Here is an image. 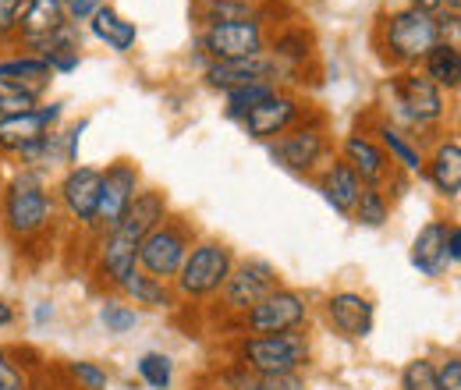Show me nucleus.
Instances as JSON below:
<instances>
[{
	"label": "nucleus",
	"mask_w": 461,
	"mask_h": 390,
	"mask_svg": "<svg viewBox=\"0 0 461 390\" xmlns=\"http://www.w3.org/2000/svg\"><path fill=\"white\" fill-rule=\"evenodd\" d=\"M298 111H302L298 100H291L285 93H274L270 100H263L259 107H252V111L241 117V128L252 139H274V135H285L291 124H294Z\"/></svg>",
	"instance_id": "14"
},
{
	"label": "nucleus",
	"mask_w": 461,
	"mask_h": 390,
	"mask_svg": "<svg viewBox=\"0 0 461 390\" xmlns=\"http://www.w3.org/2000/svg\"><path fill=\"white\" fill-rule=\"evenodd\" d=\"M391 96L398 104L404 121L411 124H433L444 117V93L422 75V71H404L394 78L391 86Z\"/></svg>",
	"instance_id": "8"
},
{
	"label": "nucleus",
	"mask_w": 461,
	"mask_h": 390,
	"mask_svg": "<svg viewBox=\"0 0 461 390\" xmlns=\"http://www.w3.org/2000/svg\"><path fill=\"white\" fill-rule=\"evenodd\" d=\"M249 390H270V387H249Z\"/></svg>",
	"instance_id": "47"
},
{
	"label": "nucleus",
	"mask_w": 461,
	"mask_h": 390,
	"mask_svg": "<svg viewBox=\"0 0 461 390\" xmlns=\"http://www.w3.org/2000/svg\"><path fill=\"white\" fill-rule=\"evenodd\" d=\"M281 287V277L270 263L263 259H249L238 270H230L224 280V298L230 309H252L256 302H263L267 295H274Z\"/></svg>",
	"instance_id": "11"
},
{
	"label": "nucleus",
	"mask_w": 461,
	"mask_h": 390,
	"mask_svg": "<svg viewBox=\"0 0 461 390\" xmlns=\"http://www.w3.org/2000/svg\"><path fill=\"white\" fill-rule=\"evenodd\" d=\"M305 313H309V305L298 291L277 287L274 295H267L263 302L245 309V327L252 334H288L305 323Z\"/></svg>",
	"instance_id": "6"
},
{
	"label": "nucleus",
	"mask_w": 461,
	"mask_h": 390,
	"mask_svg": "<svg viewBox=\"0 0 461 390\" xmlns=\"http://www.w3.org/2000/svg\"><path fill=\"white\" fill-rule=\"evenodd\" d=\"M121 291H128V295L135 298V305H149V309H167V305H171V291H167V284L157 277H149V274H139V270L121 284Z\"/></svg>",
	"instance_id": "27"
},
{
	"label": "nucleus",
	"mask_w": 461,
	"mask_h": 390,
	"mask_svg": "<svg viewBox=\"0 0 461 390\" xmlns=\"http://www.w3.org/2000/svg\"><path fill=\"white\" fill-rule=\"evenodd\" d=\"M320 192H323V199L338 210V213H351L355 210V203H358V192H362V181H358V174L348 168L345 160L341 164H334V168L323 174V181H320Z\"/></svg>",
	"instance_id": "25"
},
{
	"label": "nucleus",
	"mask_w": 461,
	"mask_h": 390,
	"mask_svg": "<svg viewBox=\"0 0 461 390\" xmlns=\"http://www.w3.org/2000/svg\"><path fill=\"white\" fill-rule=\"evenodd\" d=\"M4 221L18 238H32L50 223V199H47V188L36 174H22L7 185Z\"/></svg>",
	"instance_id": "4"
},
{
	"label": "nucleus",
	"mask_w": 461,
	"mask_h": 390,
	"mask_svg": "<svg viewBox=\"0 0 461 390\" xmlns=\"http://www.w3.org/2000/svg\"><path fill=\"white\" fill-rule=\"evenodd\" d=\"M402 390H437V369L426 358L408 362L402 373Z\"/></svg>",
	"instance_id": "34"
},
{
	"label": "nucleus",
	"mask_w": 461,
	"mask_h": 390,
	"mask_svg": "<svg viewBox=\"0 0 461 390\" xmlns=\"http://www.w3.org/2000/svg\"><path fill=\"white\" fill-rule=\"evenodd\" d=\"M135 192H139V170L124 164V160L111 164L104 170V181H100V206H96V221L93 223H104L107 231H114L121 217L128 213Z\"/></svg>",
	"instance_id": "9"
},
{
	"label": "nucleus",
	"mask_w": 461,
	"mask_h": 390,
	"mask_svg": "<svg viewBox=\"0 0 461 390\" xmlns=\"http://www.w3.org/2000/svg\"><path fill=\"white\" fill-rule=\"evenodd\" d=\"M0 78L18 82L22 89H29V93H36V96H40V93L50 86L54 71H50V64H47L43 57L29 54V57H11V60H0Z\"/></svg>",
	"instance_id": "26"
},
{
	"label": "nucleus",
	"mask_w": 461,
	"mask_h": 390,
	"mask_svg": "<svg viewBox=\"0 0 461 390\" xmlns=\"http://www.w3.org/2000/svg\"><path fill=\"white\" fill-rule=\"evenodd\" d=\"M47 316H54V309H50V305H40V309H36V323H43Z\"/></svg>",
	"instance_id": "45"
},
{
	"label": "nucleus",
	"mask_w": 461,
	"mask_h": 390,
	"mask_svg": "<svg viewBox=\"0 0 461 390\" xmlns=\"http://www.w3.org/2000/svg\"><path fill=\"white\" fill-rule=\"evenodd\" d=\"M327 320L345 337H369L373 334V302L358 291H338L327 302Z\"/></svg>",
	"instance_id": "16"
},
{
	"label": "nucleus",
	"mask_w": 461,
	"mask_h": 390,
	"mask_svg": "<svg viewBox=\"0 0 461 390\" xmlns=\"http://www.w3.org/2000/svg\"><path fill=\"white\" fill-rule=\"evenodd\" d=\"M11 323H14V309L0 298V327H11Z\"/></svg>",
	"instance_id": "43"
},
{
	"label": "nucleus",
	"mask_w": 461,
	"mask_h": 390,
	"mask_svg": "<svg viewBox=\"0 0 461 390\" xmlns=\"http://www.w3.org/2000/svg\"><path fill=\"white\" fill-rule=\"evenodd\" d=\"M411 7H419V11L433 14V11H440V0H411Z\"/></svg>",
	"instance_id": "44"
},
{
	"label": "nucleus",
	"mask_w": 461,
	"mask_h": 390,
	"mask_svg": "<svg viewBox=\"0 0 461 390\" xmlns=\"http://www.w3.org/2000/svg\"><path fill=\"white\" fill-rule=\"evenodd\" d=\"M36 100H40L36 93L22 89L18 82H7V78H0V121H4V117H14V113L32 111V107H40Z\"/></svg>",
	"instance_id": "33"
},
{
	"label": "nucleus",
	"mask_w": 461,
	"mask_h": 390,
	"mask_svg": "<svg viewBox=\"0 0 461 390\" xmlns=\"http://www.w3.org/2000/svg\"><path fill=\"white\" fill-rule=\"evenodd\" d=\"M422 64H426V78L437 86V89H458L461 86V50L458 43H451V40H440L429 54L422 57Z\"/></svg>",
	"instance_id": "24"
},
{
	"label": "nucleus",
	"mask_w": 461,
	"mask_h": 390,
	"mask_svg": "<svg viewBox=\"0 0 461 390\" xmlns=\"http://www.w3.org/2000/svg\"><path fill=\"white\" fill-rule=\"evenodd\" d=\"M135 256H139V241L124 238L121 231H111L107 241H104V252H100V270H104V277L121 287L124 280L135 274V263H139Z\"/></svg>",
	"instance_id": "22"
},
{
	"label": "nucleus",
	"mask_w": 461,
	"mask_h": 390,
	"mask_svg": "<svg viewBox=\"0 0 461 390\" xmlns=\"http://www.w3.org/2000/svg\"><path fill=\"white\" fill-rule=\"evenodd\" d=\"M274 50H277V57H288V60H305L309 57V36L302 29H291L274 43Z\"/></svg>",
	"instance_id": "36"
},
{
	"label": "nucleus",
	"mask_w": 461,
	"mask_h": 390,
	"mask_svg": "<svg viewBox=\"0 0 461 390\" xmlns=\"http://www.w3.org/2000/svg\"><path fill=\"white\" fill-rule=\"evenodd\" d=\"M447 259H451V267H458L461 263V227L458 223H447Z\"/></svg>",
	"instance_id": "42"
},
{
	"label": "nucleus",
	"mask_w": 461,
	"mask_h": 390,
	"mask_svg": "<svg viewBox=\"0 0 461 390\" xmlns=\"http://www.w3.org/2000/svg\"><path fill=\"white\" fill-rule=\"evenodd\" d=\"M437 390H461V358H447V366L437 369Z\"/></svg>",
	"instance_id": "41"
},
{
	"label": "nucleus",
	"mask_w": 461,
	"mask_h": 390,
	"mask_svg": "<svg viewBox=\"0 0 461 390\" xmlns=\"http://www.w3.org/2000/svg\"><path fill=\"white\" fill-rule=\"evenodd\" d=\"M203 50L210 54V64L263 57V25L256 18L230 22V25H210L203 32Z\"/></svg>",
	"instance_id": "7"
},
{
	"label": "nucleus",
	"mask_w": 461,
	"mask_h": 390,
	"mask_svg": "<svg viewBox=\"0 0 461 390\" xmlns=\"http://www.w3.org/2000/svg\"><path fill=\"white\" fill-rule=\"evenodd\" d=\"M60 25H68L60 0H25L22 18H18V32H22L25 43H29V40H40V36H47V32H54Z\"/></svg>",
	"instance_id": "23"
},
{
	"label": "nucleus",
	"mask_w": 461,
	"mask_h": 390,
	"mask_svg": "<svg viewBox=\"0 0 461 390\" xmlns=\"http://www.w3.org/2000/svg\"><path fill=\"white\" fill-rule=\"evenodd\" d=\"M25 0H0V40L18 32V18H22Z\"/></svg>",
	"instance_id": "40"
},
{
	"label": "nucleus",
	"mask_w": 461,
	"mask_h": 390,
	"mask_svg": "<svg viewBox=\"0 0 461 390\" xmlns=\"http://www.w3.org/2000/svg\"><path fill=\"white\" fill-rule=\"evenodd\" d=\"M185 256H188V234L177 223L164 221L139 241V256L135 259H139L142 274H149V277L157 280H167L181 270Z\"/></svg>",
	"instance_id": "5"
},
{
	"label": "nucleus",
	"mask_w": 461,
	"mask_h": 390,
	"mask_svg": "<svg viewBox=\"0 0 461 390\" xmlns=\"http://www.w3.org/2000/svg\"><path fill=\"white\" fill-rule=\"evenodd\" d=\"M0 390H29L25 373L18 369V362L0 348Z\"/></svg>",
	"instance_id": "37"
},
{
	"label": "nucleus",
	"mask_w": 461,
	"mask_h": 390,
	"mask_svg": "<svg viewBox=\"0 0 461 390\" xmlns=\"http://www.w3.org/2000/svg\"><path fill=\"white\" fill-rule=\"evenodd\" d=\"M203 25H230V22H249L252 18V4L249 0H206L199 7Z\"/></svg>",
	"instance_id": "30"
},
{
	"label": "nucleus",
	"mask_w": 461,
	"mask_h": 390,
	"mask_svg": "<svg viewBox=\"0 0 461 390\" xmlns=\"http://www.w3.org/2000/svg\"><path fill=\"white\" fill-rule=\"evenodd\" d=\"M60 117V104H47V107H32L25 113L4 117L0 121V150L4 153H29L36 142H43Z\"/></svg>",
	"instance_id": "10"
},
{
	"label": "nucleus",
	"mask_w": 461,
	"mask_h": 390,
	"mask_svg": "<svg viewBox=\"0 0 461 390\" xmlns=\"http://www.w3.org/2000/svg\"><path fill=\"white\" fill-rule=\"evenodd\" d=\"M426 174H429V181H433V188H437L440 195L458 199V192H461V142L458 139H447V142L437 146V153H433Z\"/></svg>",
	"instance_id": "21"
},
{
	"label": "nucleus",
	"mask_w": 461,
	"mask_h": 390,
	"mask_svg": "<svg viewBox=\"0 0 461 390\" xmlns=\"http://www.w3.org/2000/svg\"><path fill=\"white\" fill-rule=\"evenodd\" d=\"M100 181H104V170H96V168H71L64 174V181H60V188H58L60 203H64V210L78 223L96 221Z\"/></svg>",
	"instance_id": "13"
},
{
	"label": "nucleus",
	"mask_w": 461,
	"mask_h": 390,
	"mask_svg": "<svg viewBox=\"0 0 461 390\" xmlns=\"http://www.w3.org/2000/svg\"><path fill=\"white\" fill-rule=\"evenodd\" d=\"M440 43V22L419 7H402L384 18V50L398 64H419Z\"/></svg>",
	"instance_id": "1"
},
{
	"label": "nucleus",
	"mask_w": 461,
	"mask_h": 390,
	"mask_svg": "<svg viewBox=\"0 0 461 390\" xmlns=\"http://www.w3.org/2000/svg\"><path fill=\"white\" fill-rule=\"evenodd\" d=\"M199 4H206V0H199Z\"/></svg>",
	"instance_id": "48"
},
{
	"label": "nucleus",
	"mask_w": 461,
	"mask_h": 390,
	"mask_svg": "<svg viewBox=\"0 0 461 390\" xmlns=\"http://www.w3.org/2000/svg\"><path fill=\"white\" fill-rule=\"evenodd\" d=\"M323 150H327V142H323L320 128H294V132L277 135V142H270V157L294 174H309L320 164Z\"/></svg>",
	"instance_id": "12"
},
{
	"label": "nucleus",
	"mask_w": 461,
	"mask_h": 390,
	"mask_svg": "<svg viewBox=\"0 0 461 390\" xmlns=\"http://www.w3.org/2000/svg\"><path fill=\"white\" fill-rule=\"evenodd\" d=\"M411 267L426 277H440L451 259H447V223L429 221L411 241Z\"/></svg>",
	"instance_id": "17"
},
{
	"label": "nucleus",
	"mask_w": 461,
	"mask_h": 390,
	"mask_svg": "<svg viewBox=\"0 0 461 390\" xmlns=\"http://www.w3.org/2000/svg\"><path fill=\"white\" fill-rule=\"evenodd\" d=\"M230 270H234V263H230L228 249L217 241H203V245L188 249V256L174 277H177V291L185 298H206L224 287Z\"/></svg>",
	"instance_id": "3"
},
{
	"label": "nucleus",
	"mask_w": 461,
	"mask_h": 390,
	"mask_svg": "<svg viewBox=\"0 0 461 390\" xmlns=\"http://www.w3.org/2000/svg\"><path fill=\"white\" fill-rule=\"evenodd\" d=\"M355 221L366 223V227H384L387 217H391V206H387V195L380 192V188H373V185H362V192H358V203H355Z\"/></svg>",
	"instance_id": "29"
},
{
	"label": "nucleus",
	"mask_w": 461,
	"mask_h": 390,
	"mask_svg": "<svg viewBox=\"0 0 461 390\" xmlns=\"http://www.w3.org/2000/svg\"><path fill=\"white\" fill-rule=\"evenodd\" d=\"M100 7H104V0H64V18H68V25H78V22H89Z\"/></svg>",
	"instance_id": "39"
},
{
	"label": "nucleus",
	"mask_w": 461,
	"mask_h": 390,
	"mask_svg": "<svg viewBox=\"0 0 461 390\" xmlns=\"http://www.w3.org/2000/svg\"><path fill=\"white\" fill-rule=\"evenodd\" d=\"M440 7H447V11H451V14H458L461 0H440Z\"/></svg>",
	"instance_id": "46"
},
{
	"label": "nucleus",
	"mask_w": 461,
	"mask_h": 390,
	"mask_svg": "<svg viewBox=\"0 0 461 390\" xmlns=\"http://www.w3.org/2000/svg\"><path fill=\"white\" fill-rule=\"evenodd\" d=\"M277 75V60L267 57H249V60H228V64H210L206 68V82L213 89H241V86H256V82H274Z\"/></svg>",
	"instance_id": "15"
},
{
	"label": "nucleus",
	"mask_w": 461,
	"mask_h": 390,
	"mask_svg": "<svg viewBox=\"0 0 461 390\" xmlns=\"http://www.w3.org/2000/svg\"><path fill=\"white\" fill-rule=\"evenodd\" d=\"M277 93L274 82H256V86H241V89H230L228 93V117L230 121H241L252 107H259L263 100H270Z\"/></svg>",
	"instance_id": "31"
},
{
	"label": "nucleus",
	"mask_w": 461,
	"mask_h": 390,
	"mask_svg": "<svg viewBox=\"0 0 461 390\" xmlns=\"http://www.w3.org/2000/svg\"><path fill=\"white\" fill-rule=\"evenodd\" d=\"M89 25H93V36L100 40V43H107L111 50L117 54H128L131 47H135V40H139V29H135V22H128L117 7L111 4H104L93 18H89Z\"/></svg>",
	"instance_id": "20"
},
{
	"label": "nucleus",
	"mask_w": 461,
	"mask_h": 390,
	"mask_svg": "<svg viewBox=\"0 0 461 390\" xmlns=\"http://www.w3.org/2000/svg\"><path fill=\"white\" fill-rule=\"evenodd\" d=\"M341 150H345V164L358 174L362 185H373V188H376V185L387 177V153H384L373 139H366V135H348Z\"/></svg>",
	"instance_id": "19"
},
{
	"label": "nucleus",
	"mask_w": 461,
	"mask_h": 390,
	"mask_svg": "<svg viewBox=\"0 0 461 390\" xmlns=\"http://www.w3.org/2000/svg\"><path fill=\"white\" fill-rule=\"evenodd\" d=\"M241 358L259 376H288L302 362H309V337L302 331L288 334H256L241 344Z\"/></svg>",
	"instance_id": "2"
},
{
	"label": "nucleus",
	"mask_w": 461,
	"mask_h": 390,
	"mask_svg": "<svg viewBox=\"0 0 461 390\" xmlns=\"http://www.w3.org/2000/svg\"><path fill=\"white\" fill-rule=\"evenodd\" d=\"M100 320H104V327H107L111 334H128V331L135 327V313H131L128 305H121V302H107V305L100 309Z\"/></svg>",
	"instance_id": "35"
},
{
	"label": "nucleus",
	"mask_w": 461,
	"mask_h": 390,
	"mask_svg": "<svg viewBox=\"0 0 461 390\" xmlns=\"http://www.w3.org/2000/svg\"><path fill=\"white\" fill-rule=\"evenodd\" d=\"M60 4H64V0H60Z\"/></svg>",
	"instance_id": "49"
},
{
	"label": "nucleus",
	"mask_w": 461,
	"mask_h": 390,
	"mask_svg": "<svg viewBox=\"0 0 461 390\" xmlns=\"http://www.w3.org/2000/svg\"><path fill=\"white\" fill-rule=\"evenodd\" d=\"M139 376H142L153 390H167L171 387V376H174L171 358L160 355V351H146V355L139 358Z\"/></svg>",
	"instance_id": "32"
},
{
	"label": "nucleus",
	"mask_w": 461,
	"mask_h": 390,
	"mask_svg": "<svg viewBox=\"0 0 461 390\" xmlns=\"http://www.w3.org/2000/svg\"><path fill=\"white\" fill-rule=\"evenodd\" d=\"M71 376L82 384L86 390H104L107 387V373L93 362H71Z\"/></svg>",
	"instance_id": "38"
},
{
	"label": "nucleus",
	"mask_w": 461,
	"mask_h": 390,
	"mask_svg": "<svg viewBox=\"0 0 461 390\" xmlns=\"http://www.w3.org/2000/svg\"><path fill=\"white\" fill-rule=\"evenodd\" d=\"M167 221V199L160 195V192H135V199H131V206H128V213L121 217L114 231H121L124 238H131V241H142L157 223Z\"/></svg>",
	"instance_id": "18"
},
{
	"label": "nucleus",
	"mask_w": 461,
	"mask_h": 390,
	"mask_svg": "<svg viewBox=\"0 0 461 390\" xmlns=\"http://www.w3.org/2000/svg\"><path fill=\"white\" fill-rule=\"evenodd\" d=\"M376 135H380V150H384V153H391L404 170H411V174H419V170H422V153L408 142V135H404V132H398L394 124H380V128H376Z\"/></svg>",
	"instance_id": "28"
}]
</instances>
